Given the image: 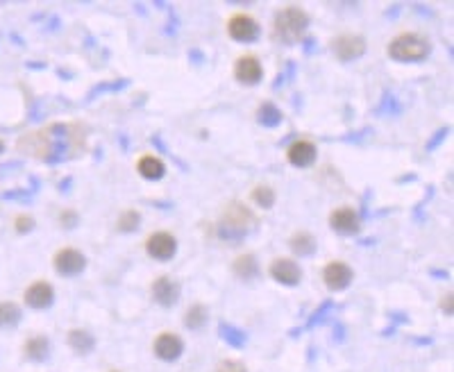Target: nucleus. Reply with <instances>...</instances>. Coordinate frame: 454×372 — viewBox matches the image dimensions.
Masks as SVG:
<instances>
[{
    "mask_svg": "<svg viewBox=\"0 0 454 372\" xmlns=\"http://www.w3.org/2000/svg\"><path fill=\"white\" fill-rule=\"evenodd\" d=\"M218 334H221V338L225 343H230L232 348H243L246 345V334L241 332V329H237V327H232V325H221L218 327Z\"/></svg>",
    "mask_w": 454,
    "mask_h": 372,
    "instance_id": "25",
    "label": "nucleus"
},
{
    "mask_svg": "<svg viewBox=\"0 0 454 372\" xmlns=\"http://www.w3.org/2000/svg\"><path fill=\"white\" fill-rule=\"evenodd\" d=\"M332 53L341 59V62H352L366 53V41L359 35H339L332 39Z\"/></svg>",
    "mask_w": 454,
    "mask_h": 372,
    "instance_id": "6",
    "label": "nucleus"
},
{
    "mask_svg": "<svg viewBox=\"0 0 454 372\" xmlns=\"http://www.w3.org/2000/svg\"><path fill=\"white\" fill-rule=\"evenodd\" d=\"M259 23L248 14H234L230 21H227V35L234 41H241V44H250L259 37Z\"/></svg>",
    "mask_w": 454,
    "mask_h": 372,
    "instance_id": "5",
    "label": "nucleus"
},
{
    "mask_svg": "<svg viewBox=\"0 0 454 372\" xmlns=\"http://www.w3.org/2000/svg\"><path fill=\"white\" fill-rule=\"evenodd\" d=\"M268 270H271V277L275 279V282H280V284H284V286H296L300 279H302L300 266H298L293 259H289V257L275 259Z\"/></svg>",
    "mask_w": 454,
    "mask_h": 372,
    "instance_id": "10",
    "label": "nucleus"
},
{
    "mask_svg": "<svg viewBox=\"0 0 454 372\" xmlns=\"http://www.w3.org/2000/svg\"><path fill=\"white\" fill-rule=\"evenodd\" d=\"M287 159H289L291 166L307 168V166H311V164L316 162V146L311 141H307V139H300V141H296L289 148Z\"/></svg>",
    "mask_w": 454,
    "mask_h": 372,
    "instance_id": "16",
    "label": "nucleus"
},
{
    "mask_svg": "<svg viewBox=\"0 0 454 372\" xmlns=\"http://www.w3.org/2000/svg\"><path fill=\"white\" fill-rule=\"evenodd\" d=\"M309 28V16L305 10H300L296 5L284 7L275 14L273 21V35L277 41H284V44H298V41L305 37V32Z\"/></svg>",
    "mask_w": 454,
    "mask_h": 372,
    "instance_id": "2",
    "label": "nucleus"
},
{
    "mask_svg": "<svg viewBox=\"0 0 454 372\" xmlns=\"http://www.w3.org/2000/svg\"><path fill=\"white\" fill-rule=\"evenodd\" d=\"M184 323H187V327H191V329L203 327V325L207 323V309H205V304H193V307L187 311V316H184Z\"/></svg>",
    "mask_w": 454,
    "mask_h": 372,
    "instance_id": "27",
    "label": "nucleus"
},
{
    "mask_svg": "<svg viewBox=\"0 0 454 372\" xmlns=\"http://www.w3.org/2000/svg\"><path fill=\"white\" fill-rule=\"evenodd\" d=\"M139 223H141V214H139V211L128 209V211H123V214L119 216V223H116V227H119V232L130 234V232L137 230Z\"/></svg>",
    "mask_w": 454,
    "mask_h": 372,
    "instance_id": "26",
    "label": "nucleus"
},
{
    "mask_svg": "<svg viewBox=\"0 0 454 372\" xmlns=\"http://www.w3.org/2000/svg\"><path fill=\"white\" fill-rule=\"evenodd\" d=\"M48 350H50V343L46 336H32L30 341L23 345L25 357L32 361H44L48 357Z\"/></svg>",
    "mask_w": 454,
    "mask_h": 372,
    "instance_id": "19",
    "label": "nucleus"
},
{
    "mask_svg": "<svg viewBox=\"0 0 454 372\" xmlns=\"http://www.w3.org/2000/svg\"><path fill=\"white\" fill-rule=\"evenodd\" d=\"M21 320V309L14 302H0V327H14Z\"/></svg>",
    "mask_w": 454,
    "mask_h": 372,
    "instance_id": "24",
    "label": "nucleus"
},
{
    "mask_svg": "<svg viewBox=\"0 0 454 372\" xmlns=\"http://www.w3.org/2000/svg\"><path fill=\"white\" fill-rule=\"evenodd\" d=\"M289 245H291V250L296 252V255L307 257V255H311V252H314L316 241H314V236H311L309 232H296V234L291 236Z\"/></svg>",
    "mask_w": 454,
    "mask_h": 372,
    "instance_id": "21",
    "label": "nucleus"
},
{
    "mask_svg": "<svg viewBox=\"0 0 454 372\" xmlns=\"http://www.w3.org/2000/svg\"><path fill=\"white\" fill-rule=\"evenodd\" d=\"M218 372H246V366L237 361H223L221 366H218Z\"/></svg>",
    "mask_w": 454,
    "mask_h": 372,
    "instance_id": "29",
    "label": "nucleus"
},
{
    "mask_svg": "<svg viewBox=\"0 0 454 372\" xmlns=\"http://www.w3.org/2000/svg\"><path fill=\"white\" fill-rule=\"evenodd\" d=\"M232 270H234V275L241 277V279H252L259 273V264H257L255 255H239L237 259H234Z\"/></svg>",
    "mask_w": 454,
    "mask_h": 372,
    "instance_id": "18",
    "label": "nucleus"
},
{
    "mask_svg": "<svg viewBox=\"0 0 454 372\" xmlns=\"http://www.w3.org/2000/svg\"><path fill=\"white\" fill-rule=\"evenodd\" d=\"M386 53L395 62H423L432 53V44L427 37H420L416 32H405L386 46Z\"/></svg>",
    "mask_w": 454,
    "mask_h": 372,
    "instance_id": "3",
    "label": "nucleus"
},
{
    "mask_svg": "<svg viewBox=\"0 0 454 372\" xmlns=\"http://www.w3.org/2000/svg\"><path fill=\"white\" fill-rule=\"evenodd\" d=\"M69 345L78 354H89L96 348V341H94V336L89 332H84V329H73V332H69Z\"/></svg>",
    "mask_w": 454,
    "mask_h": 372,
    "instance_id": "20",
    "label": "nucleus"
},
{
    "mask_svg": "<svg viewBox=\"0 0 454 372\" xmlns=\"http://www.w3.org/2000/svg\"><path fill=\"white\" fill-rule=\"evenodd\" d=\"M262 75H264L262 64H259V59L255 55H243L234 64V78L241 84H257L262 80Z\"/></svg>",
    "mask_w": 454,
    "mask_h": 372,
    "instance_id": "12",
    "label": "nucleus"
},
{
    "mask_svg": "<svg viewBox=\"0 0 454 372\" xmlns=\"http://www.w3.org/2000/svg\"><path fill=\"white\" fill-rule=\"evenodd\" d=\"M150 293H153V300L157 304H162V307H173V304L178 302V298H180V286H178L175 279L164 275V277L155 279Z\"/></svg>",
    "mask_w": 454,
    "mask_h": 372,
    "instance_id": "11",
    "label": "nucleus"
},
{
    "mask_svg": "<svg viewBox=\"0 0 454 372\" xmlns=\"http://www.w3.org/2000/svg\"><path fill=\"white\" fill-rule=\"evenodd\" d=\"M255 225H257L255 214H252L246 205H241V202H232V205H227V209L223 211V218H221V223H218V232H221V236H225V239H241V236H246Z\"/></svg>",
    "mask_w": 454,
    "mask_h": 372,
    "instance_id": "4",
    "label": "nucleus"
},
{
    "mask_svg": "<svg viewBox=\"0 0 454 372\" xmlns=\"http://www.w3.org/2000/svg\"><path fill=\"white\" fill-rule=\"evenodd\" d=\"M53 264H55V270H57L60 275H64V277H75V275H80L84 268H87V259H84V255H82L80 250H75V248H62V250L55 255Z\"/></svg>",
    "mask_w": 454,
    "mask_h": 372,
    "instance_id": "8",
    "label": "nucleus"
},
{
    "mask_svg": "<svg viewBox=\"0 0 454 372\" xmlns=\"http://www.w3.org/2000/svg\"><path fill=\"white\" fill-rule=\"evenodd\" d=\"M257 121L262 123L264 128H275V125L282 123V112L273 103H262L257 109Z\"/></svg>",
    "mask_w": 454,
    "mask_h": 372,
    "instance_id": "22",
    "label": "nucleus"
},
{
    "mask_svg": "<svg viewBox=\"0 0 454 372\" xmlns=\"http://www.w3.org/2000/svg\"><path fill=\"white\" fill-rule=\"evenodd\" d=\"M55 300V291L48 282H35L25 291V304L32 309H48Z\"/></svg>",
    "mask_w": 454,
    "mask_h": 372,
    "instance_id": "15",
    "label": "nucleus"
},
{
    "mask_svg": "<svg viewBox=\"0 0 454 372\" xmlns=\"http://www.w3.org/2000/svg\"><path fill=\"white\" fill-rule=\"evenodd\" d=\"M184 350L182 345V338L178 334H171V332H164L155 338V354L162 361H175L180 359V354Z\"/></svg>",
    "mask_w": 454,
    "mask_h": 372,
    "instance_id": "14",
    "label": "nucleus"
},
{
    "mask_svg": "<svg viewBox=\"0 0 454 372\" xmlns=\"http://www.w3.org/2000/svg\"><path fill=\"white\" fill-rule=\"evenodd\" d=\"M3 150H5V143H3V141H0V155H3Z\"/></svg>",
    "mask_w": 454,
    "mask_h": 372,
    "instance_id": "32",
    "label": "nucleus"
},
{
    "mask_svg": "<svg viewBox=\"0 0 454 372\" xmlns=\"http://www.w3.org/2000/svg\"><path fill=\"white\" fill-rule=\"evenodd\" d=\"M32 227H35V221H32L30 216H19L14 221V230L19 232V234H28Z\"/></svg>",
    "mask_w": 454,
    "mask_h": 372,
    "instance_id": "28",
    "label": "nucleus"
},
{
    "mask_svg": "<svg viewBox=\"0 0 454 372\" xmlns=\"http://www.w3.org/2000/svg\"><path fill=\"white\" fill-rule=\"evenodd\" d=\"M137 171H139L141 177H144V180H162L164 173H166V166H164V162L159 157L144 155V157L139 159Z\"/></svg>",
    "mask_w": 454,
    "mask_h": 372,
    "instance_id": "17",
    "label": "nucleus"
},
{
    "mask_svg": "<svg viewBox=\"0 0 454 372\" xmlns=\"http://www.w3.org/2000/svg\"><path fill=\"white\" fill-rule=\"evenodd\" d=\"M323 279L332 291H343L352 282V268L346 261H330L323 270Z\"/></svg>",
    "mask_w": 454,
    "mask_h": 372,
    "instance_id": "9",
    "label": "nucleus"
},
{
    "mask_svg": "<svg viewBox=\"0 0 454 372\" xmlns=\"http://www.w3.org/2000/svg\"><path fill=\"white\" fill-rule=\"evenodd\" d=\"M84 141H87V130L80 123H55L30 137H23L19 148L37 155L41 162L57 164L69 162L84 152Z\"/></svg>",
    "mask_w": 454,
    "mask_h": 372,
    "instance_id": "1",
    "label": "nucleus"
},
{
    "mask_svg": "<svg viewBox=\"0 0 454 372\" xmlns=\"http://www.w3.org/2000/svg\"><path fill=\"white\" fill-rule=\"evenodd\" d=\"M441 309H443L448 316H452V293H448V295H445V298L441 300Z\"/></svg>",
    "mask_w": 454,
    "mask_h": 372,
    "instance_id": "31",
    "label": "nucleus"
},
{
    "mask_svg": "<svg viewBox=\"0 0 454 372\" xmlns=\"http://www.w3.org/2000/svg\"><path fill=\"white\" fill-rule=\"evenodd\" d=\"M60 223L64 227H75V223H78V214H75V211H62Z\"/></svg>",
    "mask_w": 454,
    "mask_h": 372,
    "instance_id": "30",
    "label": "nucleus"
},
{
    "mask_svg": "<svg viewBox=\"0 0 454 372\" xmlns=\"http://www.w3.org/2000/svg\"><path fill=\"white\" fill-rule=\"evenodd\" d=\"M146 252L157 261H168L178 252V241H175V236L171 232H155L148 236Z\"/></svg>",
    "mask_w": 454,
    "mask_h": 372,
    "instance_id": "7",
    "label": "nucleus"
},
{
    "mask_svg": "<svg viewBox=\"0 0 454 372\" xmlns=\"http://www.w3.org/2000/svg\"><path fill=\"white\" fill-rule=\"evenodd\" d=\"M330 225H332V230L339 234H357L361 221H359V214L352 207H341V209L332 211Z\"/></svg>",
    "mask_w": 454,
    "mask_h": 372,
    "instance_id": "13",
    "label": "nucleus"
},
{
    "mask_svg": "<svg viewBox=\"0 0 454 372\" xmlns=\"http://www.w3.org/2000/svg\"><path fill=\"white\" fill-rule=\"evenodd\" d=\"M250 198H252V202H255V205H259L262 209H271V207L275 205V191H273L268 184L255 186V189H252V193H250Z\"/></svg>",
    "mask_w": 454,
    "mask_h": 372,
    "instance_id": "23",
    "label": "nucleus"
}]
</instances>
